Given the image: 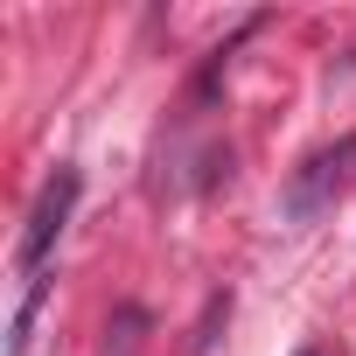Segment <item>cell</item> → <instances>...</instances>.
<instances>
[{"mask_svg": "<svg viewBox=\"0 0 356 356\" xmlns=\"http://www.w3.org/2000/svg\"><path fill=\"white\" fill-rule=\"evenodd\" d=\"M349 175H356V133H342L335 147H321V154H307V161L293 168V182H286V196H280L286 224H321V217L335 210V196L349 189Z\"/></svg>", "mask_w": 356, "mask_h": 356, "instance_id": "6da1fadb", "label": "cell"}, {"mask_svg": "<svg viewBox=\"0 0 356 356\" xmlns=\"http://www.w3.org/2000/svg\"><path fill=\"white\" fill-rule=\"evenodd\" d=\"M77 196H84V175H77V168H56L49 182H42V196H35V210H29V231H22V245H15V266H22V280L49 273V252H56V238L70 231V210H77Z\"/></svg>", "mask_w": 356, "mask_h": 356, "instance_id": "7a4b0ae2", "label": "cell"}, {"mask_svg": "<svg viewBox=\"0 0 356 356\" xmlns=\"http://www.w3.org/2000/svg\"><path fill=\"white\" fill-rule=\"evenodd\" d=\"M49 286H56V273H35V280H29V293H22V307H15V328H8V356H29V342H35V314H42Z\"/></svg>", "mask_w": 356, "mask_h": 356, "instance_id": "3957f363", "label": "cell"}, {"mask_svg": "<svg viewBox=\"0 0 356 356\" xmlns=\"http://www.w3.org/2000/svg\"><path fill=\"white\" fill-rule=\"evenodd\" d=\"M105 335H119V342H105V356H140V335H147V307H119Z\"/></svg>", "mask_w": 356, "mask_h": 356, "instance_id": "277c9868", "label": "cell"}, {"mask_svg": "<svg viewBox=\"0 0 356 356\" xmlns=\"http://www.w3.org/2000/svg\"><path fill=\"white\" fill-rule=\"evenodd\" d=\"M231 321V286L224 293H210V307H203V321H196V335H189V356H203L210 342H217V328Z\"/></svg>", "mask_w": 356, "mask_h": 356, "instance_id": "5b68a950", "label": "cell"}, {"mask_svg": "<svg viewBox=\"0 0 356 356\" xmlns=\"http://www.w3.org/2000/svg\"><path fill=\"white\" fill-rule=\"evenodd\" d=\"M293 356H321V349H293Z\"/></svg>", "mask_w": 356, "mask_h": 356, "instance_id": "8992f818", "label": "cell"}]
</instances>
